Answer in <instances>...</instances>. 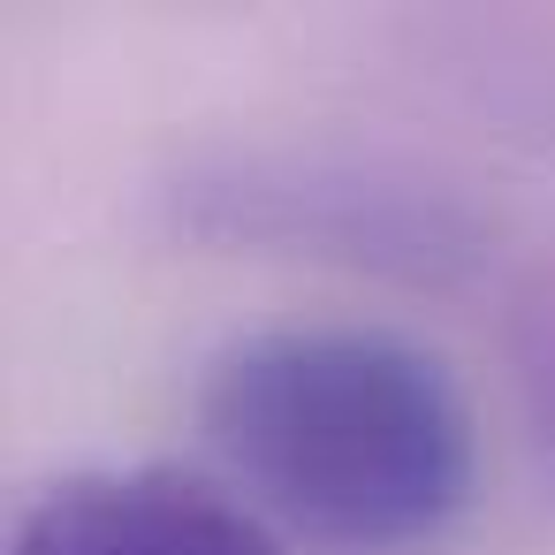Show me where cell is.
Segmentation results:
<instances>
[{"label":"cell","instance_id":"cell-1","mask_svg":"<svg viewBox=\"0 0 555 555\" xmlns=\"http://www.w3.org/2000/svg\"><path fill=\"white\" fill-rule=\"evenodd\" d=\"M198 418L251 509L327 547L434 540L479 479L464 388L388 327H259L214 358Z\"/></svg>","mask_w":555,"mask_h":555},{"label":"cell","instance_id":"cell-2","mask_svg":"<svg viewBox=\"0 0 555 555\" xmlns=\"http://www.w3.org/2000/svg\"><path fill=\"white\" fill-rule=\"evenodd\" d=\"M9 555H282L267 517L176 464L69 472L9 532Z\"/></svg>","mask_w":555,"mask_h":555}]
</instances>
